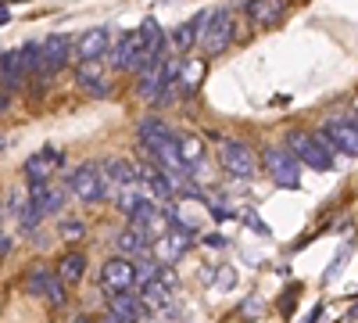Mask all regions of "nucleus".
<instances>
[{
  "instance_id": "obj_22",
  "label": "nucleus",
  "mask_w": 358,
  "mask_h": 323,
  "mask_svg": "<svg viewBox=\"0 0 358 323\" xmlns=\"http://www.w3.org/2000/svg\"><path fill=\"white\" fill-rule=\"evenodd\" d=\"M176 140H179V155H183L187 169L204 165V140H201V137H194V133H179Z\"/></svg>"
},
{
  "instance_id": "obj_40",
  "label": "nucleus",
  "mask_w": 358,
  "mask_h": 323,
  "mask_svg": "<svg viewBox=\"0 0 358 323\" xmlns=\"http://www.w3.org/2000/svg\"><path fill=\"white\" fill-rule=\"evenodd\" d=\"M72 323H97V319H90V316H76Z\"/></svg>"
},
{
  "instance_id": "obj_37",
  "label": "nucleus",
  "mask_w": 358,
  "mask_h": 323,
  "mask_svg": "<svg viewBox=\"0 0 358 323\" xmlns=\"http://www.w3.org/2000/svg\"><path fill=\"white\" fill-rule=\"evenodd\" d=\"M11 252V238H8V233H0V255H8Z\"/></svg>"
},
{
  "instance_id": "obj_29",
  "label": "nucleus",
  "mask_w": 358,
  "mask_h": 323,
  "mask_svg": "<svg viewBox=\"0 0 358 323\" xmlns=\"http://www.w3.org/2000/svg\"><path fill=\"white\" fill-rule=\"evenodd\" d=\"M54 309H62V305H69V291H65V280L57 277V273H50V280H47V295H43Z\"/></svg>"
},
{
  "instance_id": "obj_33",
  "label": "nucleus",
  "mask_w": 358,
  "mask_h": 323,
  "mask_svg": "<svg viewBox=\"0 0 358 323\" xmlns=\"http://www.w3.org/2000/svg\"><path fill=\"white\" fill-rule=\"evenodd\" d=\"M258 312H262V298H258V295L244 298V309H241V316H244V319H251V316H258Z\"/></svg>"
},
{
  "instance_id": "obj_26",
  "label": "nucleus",
  "mask_w": 358,
  "mask_h": 323,
  "mask_svg": "<svg viewBox=\"0 0 358 323\" xmlns=\"http://www.w3.org/2000/svg\"><path fill=\"white\" fill-rule=\"evenodd\" d=\"M172 47L179 54H190L197 47V33H194V22H183V25H176L172 29Z\"/></svg>"
},
{
  "instance_id": "obj_7",
  "label": "nucleus",
  "mask_w": 358,
  "mask_h": 323,
  "mask_svg": "<svg viewBox=\"0 0 358 323\" xmlns=\"http://www.w3.org/2000/svg\"><path fill=\"white\" fill-rule=\"evenodd\" d=\"M136 284V266L126 259V255H118V259H108L104 262V270H101V287L108 291V295H122V291H129Z\"/></svg>"
},
{
  "instance_id": "obj_25",
  "label": "nucleus",
  "mask_w": 358,
  "mask_h": 323,
  "mask_svg": "<svg viewBox=\"0 0 358 323\" xmlns=\"http://www.w3.org/2000/svg\"><path fill=\"white\" fill-rule=\"evenodd\" d=\"M147 245H151V241H147V238H143V233H140L136 226H126V230H118V233H115V248L122 252V255L147 252Z\"/></svg>"
},
{
  "instance_id": "obj_10",
  "label": "nucleus",
  "mask_w": 358,
  "mask_h": 323,
  "mask_svg": "<svg viewBox=\"0 0 358 323\" xmlns=\"http://www.w3.org/2000/svg\"><path fill=\"white\" fill-rule=\"evenodd\" d=\"M129 226H136L140 233H143V238L147 241H155V238H162V233L169 230V223H165V216H162V209H158V205L155 201H140V209L129 216Z\"/></svg>"
},
{
  "instance_id": "obj_31",
  "label": "nucleus",
  "mask_w": 358,
  "mask_h": 323,
  "mask_svg": "<svg viewBox=\"0 0 358 323\" xmlns=\"http://www.w3.org/2000/svg\"><path fill=\"white\" fill-rule=\"evenodd\" d=\"M40 219H43V212L36 209L33 201H25V209L18 212V226H22V230L29 233V230H36V226H40Z\"/></svg>"
},
{
  "instance_id": "obj_5",
  "label": "nucleus",
  "mask_w": 358,
  "mask_h": 323,
  "mask_svg": "<svg viewBox=\"0 0 358 323\" xmlns=\"http://www.w3.org/2000/svg\"><path fill=\"white\" fill-rule=\"evenodd\" d=\"M219 162H222V169L229 176H236V180H251V176L258 172V155L241 140H222Z\"/></svg>"
},
{
  "instance_id": "obj_3",
  "label": "nucleus",
  "mask_w": 358,
  "mask_h": 323,
  "mask_svg": "<svg viewBox=\"0 0 358 323\" xmlns=\"http://www.w3.org/2000/svg\"><path fill=\"white\" fill-rule=\"evenodd\" d=\"M319 140L330 155H358V115H337L319 130Z\"/></svg>"
},
{
  "instance_id": "obj_23",
  "label": "nucleus",
  "mask_w": 358,
  "mask_h": 323,
  "mask_svg": "<svg viewBox=\"0 0 358 323\" xmlns=\"http://www.w3.org/2000/svg\"><path fill=\"white\" fill-rule=\"evenodd\" d=\"M140 302H143V305H155V309H165V305H172V287L162 284L158 277H155V280H147Z\"/></svg>"
},
{
  "instance_id": "obj_38",
  "label": "nucleus",
  "mask_w": 358,
  "mask_h": 323,
  "mask_svg": "<svg viewBox=\"0 0 358 323\" xmlns=\"http://www.w3.org/2000/svg\"><path fill=\"white\" fill-rule=\"evenodd\" d=\"M319 316H322V309H319V305H315V309H312V312H308V316H305V319H301V323H319Z\"/></svg>"
},
{
  "instance_id": "obj_20",
  "label": "nucleus",
  "mask_w": 358,
  "mask_h": 323,
  "mask_svg": "<svg viewBox=\"0 0 358 323\" xmlns=\"http://www.w3.org/2000/svg\"><path fill=\"white\" fill-rule=\"evenodd\" d=\"M108 309H111L115 316H122L126 323H140V316H143V302H140V298H133L129 291H122V295H111Z\"/></svg>"
},
{
  "instance_id": "obj_12",
  "label": "nucleus",
  "mask_w": 358,
  "mask_h": 323,
  "mask_svg": "<svg viewBox=\"0 0 358 323\" xmlns=\"http://www.w3.org/2000/svg\"><path fill=\"white\" fill-rule=\"evenodd\" d=\"M136 94L143 101H158V94L165 90V57H155L151 65H147L143 72H136Z\"/></svg>"
},
{
  "instance_id": "obj_2",
  "label": "nucleus",
  "mask_w": 358,
  "mask_h": 323,
  "mask_svg": "<svg viewBox=\"0 0 358 323\" xmlns=\"http://www.w3.org/2000/svg\"><path fill=\"white\" fill-rule=\"evenodd\" d=\"M262 169L273 176V184H276V187L297 191V184H301V162L294 158V151L287 148V144H273V148H265V155H262Z\"/></svg>"
},
{
  "instance_id": "obj_16",
  "label": "nucleus",
  "mask_w": 358,
  "mask_h": 323,
  "mask_svg": "<svg viewBox=\"0 0 358 323\" xmlns=\"http://www.w3.org/2000/svg\"><path fill=\"white\" fill-rule=\"evenodd\" d=\"M287 11V0H248V18L255 25H276Z\"/></svg>"
},
{
  "instance_id": "obj_13",
  "label": "nucleus",
  "mask_w": 358,
  "mask_h": 323,
  "mask_svg": "<svg viewBox=\"0 0 358 323\" xmlns=\"http://www.w3.org/2000/svg\"><path fill=\"white\" fill-rule=\"evenodd\" d=\"M57 165H62V151L47 148V151H40V155L29 158L22 172H25V180H29V184H47V180H50V172H54Z\"/></svg>"
},
{
  "instance_id": "obj_21",
  "label": "nucleus",
  "mask_w": 358,
  "mask_h": 323,
  "mask_svg": "<svg viewBox=\"0 0 358 323\" xmlns=\"http://www.w3.org/2000/svg\"><path fill=\"white\" fill-rule=\"evenodd\" d=\"M57 277H62L65 284H79V280L86 277V255H83V252L62 255V262H57Z\"/></svg>"
},
{
  "instance_id": "obj_41",
  "label": "nucleus",
  "mask_w": 358,
  "mask_h": 323,
  "mask_svg": "<svg viewBox=\"0 0 358 323\" xmlns=\"http://www.w3.org/2000/svg\"><path fill=\"white\" fill-rule=\"evenodd\" d=\"M8 18H11V15H8V8H0V25H4Z\"/></svg>"
},
{
  "instance_id": "obj_42",
  "label": "nucleus",
  "mask_w": 358,
  "mask_h": 323,
  "mask_svg": "<svg viewBox=\"0 0 358 323\" xmlns=\"http://www.w3.org/2000/svg\"><path fill=\"white\" fill-rule=\"evenodd\" d=\"M355 115H358V101H355Z\"/></svg>"
},
{
  "instance_id": "obj_32",
  "label": "nucleus",
  "mask_w": 358,
  "mask_h": 323,
  "mask_svg": "<svg viewBox=\"0 0 358 323\" xmlns=\"http://www.w3.org/2000/svg\"><path fill=\"white\" fill-rule=\"evenodd\" d=\"M83 233H86V219H65L62 223V238L65 241H79Z\"/></svg>"
},
{
  "instance_id": "obj_39",
  "label": "nucleus",
  "mask_w": 358,
  "mask_h": 323,
  "mask_svg": "<svg viewBox=\"0 0 358 323\" xmlns=\"http://www.w3.org/2000/svg\"><path fill=\"white\" fill-rule=\"evenodd\" d=\"M8 104H11V94H8V90H0V111H8Z\"/></svg>"
},
{
  "instance_id": "obj_30",
  "label": "nucleus",
  "mask_w": 358,
  "mask_h": 323,
  "mask_svg": "<svg viewBox=\"0 0 358 323\" xmlns=\"http://www.w3.org/2000/svg\"><path fill=\"white\" fill-rule=\"evenodd\" d=\"M47 280H50L47 270H33V273H29V280H25V291H29L33 298H43V295H47Z\"/></svg>"
},
{
  "instance_id": "obj_24",
  "label": "nucleus",
  "mask_w": 358,
  "mask_h": 323,
  "mask_svg": "<svg viewBox=\"0 0 358 323\" xmlns=\"http://www.w3.org/2000/svg\"><path fill=\"white\" fill-rule=\"evenodd\" d=\"M140 201H143V184L140 180L115 191V205H118V212H126V216H133L140 209Z\"/></svg>"
},
{
  "instance_id": "obj_17",
  "label": "nucleus",
  "mask_w": 358,
  "mask_h": 323,
  "mask_svg": "<svg viewBox=\"0 0 358 323\" xmlns=\"http://www.w3.org/2000/svg\"><path fill=\"white\" fill-rule=\"evenodd\" d=\"M187 245H190V233H183V230H165L162 233V266H165V262H179V259H183L187 255Z\"/></svg>"
},
{
  "instance_id": "obj_14",
  "label": "nucleus",
  "mask_w": 358,
  "mask_h": 323,
  "mask_svg": "<svg viewBox=\"0 0 358 323\" xmlns=\"http://www.w3.org/2000/svg\"><path fill=\"white\" fill-rule=\"evenodd\" d=\"M76 83L90 97H108V76H104V69L97 62H83L79 72H76Z\"/></svg>"
},
{
  "instance_id": "obj_36",
  "label": "nucleus",
  "mask_w": 358,
  "mask_h": 323,
  "mask_svg": "<svg viewBox=\"0 0 358 323\" xmlns=\"http://www.w3.org/2000/svg\"><path fill=\"white\" fill-rule=\"evenodd\" d=\"M97 323H126V319H122V316H115V312H111V309H108V312H104V316H101V319H97Z\"/></svg>"
},
{
  "instance_id": "obj_8",
  "label": "nucleus",
  "mask_w": 358,
  "mask_h": 323,
  "mask_svg": "<svg viewBox=\"0 0 358 323\" xmlns=\"http://www.w3.org/2000/svg\"><path fill=\"white\" fill-rule=\"evenodd\" d=\"M69 191L76 194V198H83V201H101L108 191H104V184H101V172H97V165L94 162H86V165H79L72 176H69Z\"/></svg>"
},
{
  "instance_id": "obj_11",
  "label": "nucleus",
  "mask_w": 358,
  "mask_h": 323,
  "mask_svg": "<svg viewBox=\"0 0 358 323\" xmlns=\"http://www.w3.org/2000/svg\"><path fill=\"white\" fill-rule=\"evenodd\" d=\"M97 172H101V184H104L108 194H115L118 187H126V184H136V180H140L136 169H133L129 162H122V158H104V162L97 165Z\"/></svg>"
},
{
  "instance_id": "obj_34",
  "label": "nucleus",
  "mask_w": 358,
  "mask_h": 323,
  "mask_svg": "<svg viewBox=\"0 0 358 323\" xmlns=\"http://www.w3.org/2000/svg\"><path fill=\"white\" fill-rule=\"evenodd\" d=\"M244 219H248V226H251V230H258V233H268V226H265V223H262V219H258L255 212H248Z\"/></svg>"
},
{
  "instance_id": "obj_4",
  "label": "nucleus",
  "mask_w": 358,
  "mask_h": 323,
  "mask_svg": "<svg viewBox=\"0 0 358 323\" xmlns=\"http://www.w3.org/2000/svg\"><path fill=\"white\" fill-rule=\"evenodd\" d=\"M233 36H236V22H233V11L229 8H215L212 15H208V29L201 33V40H197V47L204 50V54H222L229 43H233Z\"/></svg>"
},
{
  "instance_id": "obj_18",
  "label": "nucleus",
  "mask_w": 358,
  "mask_h": 323,
  "mask_svg": "<svg viewBox=\"0 0 358 323\" xmlns=\"http://www.w3.org/2000/svg\"><path fill=\"white\" fill-rule=\"evenodd\" d=\"M140 33V40H143V50L151 54V57H162L165 54V47H169V36L162 33V25L155 22V18H143V25L136 29Z\"/></svg>"
},
{
  "instance_id": "obj_28",
  "label": "nucleus",
  "mask_w": 358,
  "mask_h": 323,
  "mask_svg": "<svg viewBox=\"0 0 358 323\" xmlns=\"http://www.w3.org/2000/svg\"><path fill=\"white\" fill-rule=\"evenodd\" d=\"M204 79V62H197V57H190V62L179 65V83L187 86V90H194V86H201Z\"/></svg>"
},
{
  "instance_id": "obj_35",
  "label": "nucleus",
  "mask_w": 358,
  "mask_h": 323,
  "mask_svg": "<svg viewBox=\"0 0 358 323\" xmlns=\"http://www.w3.org/2000/svg\"><path fill=\"white\" fill-rule=\"evenodd\" d=\"M204 245H212V248H226V238H219V233H208Z\"/></svg>"
},
{
  "instance_id": "obj_1",
  "label": "nucleus",
  "mask_w": 358,
  "mask_h": 323,
  "mask_svg": "<svg viewBox=\"0 0 358 323\" xmlns=\"http://www.w3.org/2000/svg\"><path fill=\"white\" fill-rule=\"evenodd\" d=\"M287 148L294 151V158L301 162V165H308V169H315V172H330L337 162H334V155L326 151V144L319 140V133H308V130H290L287 133Z\"/></svg>"
},
{
  "instance_id": "obj_15",
  "label": "nucleus",
  "mask_w": 358,
  "mask_h": 323,
  "mask_svg": "<svg viewBox=\"0 0 358 323\" xmlns=\"http://www.w3.org/2000/svg\"><path fill=\"white\" fill-rule=\"evenodd\" d=\"M140 176V184H143V191H151L155 198H162V201H169L172 194H176V180L165 172V169H155V165H143V172H136Z\"/></svg>"
},
{
  "instance_id": "obj_6",
  "label": "nucleus",
  "mask_w": 358,
  "mask_h": 323,
  "mask_svg": "<svg viewBox=\"0 0 358 323\" xmlns=\"http://www.w3.org/2000/svg\"><path fill=\"white\" fill-rule=\"evenodd\" d=\"M69 57H72V36H65V33L47 36V40L40 43V62H43L40 79H50L54 72H62V69L69 65Z\"/></svg>"
},
{
  "instance_id": "obj_9",
  "label": "nucleus",
  "mask_w": 358,
  "mask_h": 323,
  "mask_svg": "<svg viewBox=\"0 0 358 323\" xmlns=\"http://www.w3.org/2000/svg\"><path fill=\"white\" fill-rule=\"evenodd\" d=\"M108 50H111V36H108V29H104V25L86 29L83 36L72 40V54L79 57V62H101Z\"/></svg>"
},
{
  "instance_id": "obj_19",
  "label": "nucleus",
  "mask_w": 358,
  "mask_h": 323,
  "mask_svg": "<svg viewBox=\"0 0 358 323\" xmlns=\"http://www.w3.org/2000/svg\"><path fill=\"white\" fill-rule=\"evenodd\" d=\"M22 79H25V69H22L18 50H4L0 54V83H4V90H15Z\"/></svg>"
},
{
  "instance_id": "obj_27",
  "label": "nucleus",
  "mask_w": 358,
  "mask_h": 323,
  "mask_svg": "<svg viewBox=\"0 0 358 323\" xmlns=\"http://www.w3.org/2000/svg\"><path fill=\"white\" fill-rule=\"evenodd\" d=\"M18 57H22L25 76H40V69H43V62H40V43H22V47H18Z\"/></svg>"
}]
</instances>
